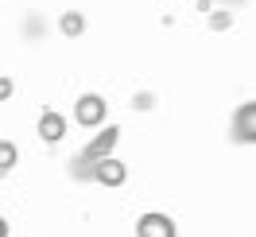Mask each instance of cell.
Segmentation results:
<instances>
[{"label":"cell","mask_w":256,"mask_h":237,"mask_svg":"<svg viewBox=\"0 0 256 237\" xmlns=\"http://www.w3.org/2000/svg\"><path fill=\"white\" fill-rule=\"evenodd\" d=\"M225 28H229V16H225V12H218V16H214V32H225Z\"/></svg>","instance_id":"12"},{"label":"cell","mask_w":256,"mask_h":237,"mask_svg":"<svg viewBox=\"0 0 256 237\" xmlns=\"http://www.w3.org/2000/svg\"><path fill=\"white\" fill-rule=\"evenodd\" d=\"M136 237H178V233H175V221L167 214H144L136 221Z\"/></svg>","instance_id":"4"},{"label":"cell","mask_w":256,"mask_h":237,"mask_svg":"<svg viewBox=\"0 0 256 237\" xmlns=\"http://www.w3.org/2000/svg\"><path fill=\"white\" fill-rule=\"evenodd\" d=\"M206 4H210V0H206Z\"/></svg>","instance_id":"14"},{"label":"cell","mask_w":256,"mask_h":237,"mask_svg":"<svg viewBox=\"0 0 256 237\" xmlns=\"http://www.w3.org/2000/svg\"><path fill=\"white\" fill-rule=\"evenodd\" d=\"M90 179H94V183H101V187H120V183L128 179V167L120 163V159L105 156V159H97L94 167H90Z\"/></svg>","instance_id":"3"},{"label":"cell","mask_w":256,"mask_h":237,"mask_svg":"<svg viewBox=\"0 0 256 237\" xmlns=\"http://www.w3.org/2000/svg\"><path fill=\"white\" fill-rule=\"evenodd\" d=\"M0 237H8V221L0 218Z\"/></svg>","instance_id":"13"},{"label":"cell","mask_w":256,"mask_h":237,"mask_svg":"<svg viewBox=\"0 0 256 237\" xmlns=\"http://www.w3.org/2000/svg\"><path fill=\"white\" fill-rule=\"evenodd\" d=\"M39 35H43V16L32 12V16L24 20V39H39Z\"/></svg>","instance_id":"9"},{"label":"cell","mask_w":256,"mask_h":237,"mask_svg":"<svg viewBox=\"0 0 256 237\" xmlns=\"http://www.w3.org/2000/svg\"><path fill=\"white\" fill-rule=\"evenodd\" d=\"M12 97V78H0V101H8Z\"/></svg>","instance_id":"11"},{"label":"cell","mask_w":256,"mask_h":237,"mask_svg":"<svg viewBox=\"0 0 256 237\" xmlns=\"http://www.w3.org/2000/svg\"><path fill=\"white\" fill-rule=\"evenodd\" d=\"M116 140H120V128H116V125L101 128V132H97L94 140H90V144H86V148L78 152V156L70 159V179L86 183V179H90V167H94L97 159H105V156H109L112 148H116Z\"/></svg>","instance_id":"1"},{"label":"cell","mask_w":256,"mask_h":237,"mask_svg":"<svg viewBox=\"0 0 256 237\" xmlns=\"http://www.w3.org/2000/svg\"><path fill=\"white\" fill-rule=\"evenodd\" d=\"M62 136H66V121L54 109H47L43 117H39V140L43 144H58Z\"/></svg>","instance_id":"5"},{"label":"cell","mask_w":256,"mask_h":237,"mask_svg":"<svg viewBox=\"0 0 256 237\" xmlns=\"http://www.w3.org/2000/svg\"><path fill=\"white\" fill-rule=\"evenodd\" d=\"M74 117H78L82 128H97L105 121V97L101 94H82L78 105H74Z\"/></svg>","instance_id":"2"},{"label":"cell","mask_w":256,"mask_h":237,"mask_svg":"<svg viewBox=\"0 0 256 237\" xmlns=\"http://www.w3.org/2000/svg\"><path fill=\"white\" fill-rule=\"evenodd\" d=\"M58 28H62V35H70V39H78V35L86 32V16H82V12H62V20H58Z\"/></svg>","instance_id":"7"},{"label":"cell","mask_w":256,"mask_h":237,"mask_svg":"<svg viewBox=\"0 0 256 237\" xmlns=\"http://www.w3.org/2000/svg\"><path fill=\"white\" fill-rule=\"evenodd\" d=\"M16 159H20V148L12 140H0V175L12 171V167H16Z\"/></svg>","instance_id":"8"},{"label":"cell","mask_w":256,"mask_h":237,"mask_svg":"<svg viewBox=\"0 0 256 237\" xmlns=\"http://www.w3.org/2000/svg\"><path fill=\"white\" fill-rule=\"evenodd\" d=\"M132 105H136V109H152L156 97H152V94H136V97H132Z\"/></svg>","instance_id":"10"},{"label":"cell","mask_w":256,"mask_h":237,"mask_svg":"<svg viewBox=\"0 0 256 237\" xmlns=\"http://www.w3.org/2000/svg\"><path fill=\"white\" fill-rule=\"evenodd\" d=\"M252 117H256V105L252 101H244V105H240V121L237 125H233V136H237V140H252Z\"/></svg>","instance_id":"6"}]
</instances>
